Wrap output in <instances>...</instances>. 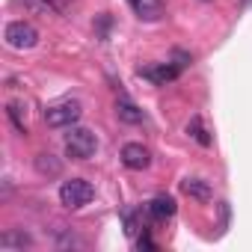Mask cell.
<instances>
[{
  "label": "cell",
  "mask_w": 252,
  "mask_h": 252,
  "mask_svg": "<svg viewBox=\"0 0 252 252\" xmlns=\"http://www.w3.org/2000/svg\"><path fill=\"white\" fill-rule=\"evenodd\" d=\"M122 163L134 172H143L152 166V152L143 143H128V146H122Z\"/></svg>",
  "instance_id": "5"
},
{
  "label": "cell",
  "mask_w": 252,
  "mask_h": 252,
  "mask_svg": "<svg viewBox=\"0 0 252 252\" xmlns=\"http://www.w3.org/2000/svg\"><path fill=\"white\" fill-rule=\"evenodd\" d=\"M172 63H175L178 68H187V65L193 63V57H190V54H184V51H172Z\"/></svg>",
  "instance_id": "17"
},
{
  "label": "cell",
  "mask_w": 252,
  "mask_h": 252,
  "mask_svg": "<svg viewBox=\"0 0 252 252\" xmlns=\"http://www.w3.org/2000/svg\"><path fill=\"white\" fill-rule=\"evenodd\" d=\"M92 196H95V190H92V184H89L86 178H68V181H63V187H60V202H63L65 208H71V211L89 205Z\"/></svg>",
  "instance_id": "2"
},
{
  "label": "cell",
  "mask_w": 252,
  "mask_h": 252,
  "mask_svg": "<svg viewBox=\"0 0 252 252\" xmlns=\"http://www.w3.org/2000/svg\"><path fill=\"white\" fill-rule=\"evenodd\" d=\"M18 3L27 6V9H33V12H42V15H60L63 12L57 0H18Z\"/></svg>",
  "instance_id": "13"
},
{
  "label": "cell",
  "mask_w": 252,
  "mask_h": 252,
  "mask_svg": "<svg viewBox=\"0 0 252 252\" xmlns=\"http://www.w3.org/2000/svg\"><path fill=\"white\" fill-rule=\"evenodd\" d=\"M98 152V140L89 128H68L65 134V155L71 160H89Z\"/></svg>",
  "instance_id": "1"
},
{
  "label": "cell",
  "mask_w": 252,
  "mask_h": 252,
  "mask_svg": "<svg viewBox=\"0 0 252 252\" xmlns=\"http://www.w3.org/2000/svg\"><path fill=\"white\" fill-rule=\"evenodd\" d=\"M149 214H152V220H169V217H175V199L166 196V193L155 196L149 202Z\"/></svg>",
  "instance_id": "7"
},
{
  "label": "cell",
  "mask_w": 252,
  "mask_h": 252,
  "mask_svg": "<svg viewBox=\"0 0 252 252\" xmlns=\"http://www.w3.org/2000/svg\"><path fill=\"white\" fill-rule=\"evenodd\" d=\"M178 74H181V68H178L175 63H160V65L140 68V77H146V80H152V83H158V86H166V83L178 80Z\"/></svg>",
  "instance_id": "6"
},
{
  "label": "cell",
  "mask_w": 252,
  "mask_h": 252,
  "mask_svg": "<svg viewBox=\"0 0 252 252\" xmlns=\"http://www.w3.org/2000/svg\"><path fill=\"white\" fill-rule=\"evenodd\" d=\"M80 113H83L80 101H60V104H51L45 110V125L48 128H71L80 119Z\"/></svg>",
  "instance_id": "3"
},
{
  "label": "cell",
  "mask_w": 252,
  "mask_h": 252,
  "mask_svg": "<svg viewBox=\"0 0 252 252\" xmlns=\"http://www.w3.org/2000/svg\"><path fill=\"white\" fill-rule=\"evenodd\" d=\"M134 3V9H137V15L143 18V21H160L163 18V3L160 0H131Z\"/></svg>",
  "instance_id": "9"
},
{
  "label": "cell",
  "mask_w": 252,
  "mask_h": 252,
  "mask_svg": "<svg viewBox=\"0 0 252 252\" xmlns=\"http://www.w3.org/2000/svg\"><path fill=\"white\" fill-rule=\"evenodd\" d=\"M181 190L190 196V199H196V202H211V184L208 181H202V178H184L181 181Z\"/></svg>",
  "instance_id": "8"
},
{
  "label": "cell",
  "mask_w": 252,
  "mask_h": 252,
  "mask_svg": "<svg viewBox=\"0 0 252 252\" xmlns=\"http://www.w3.org/2000/svg\"><path fill=\"white\" fill-rule=\"evenodd\" d=\"M36 169H39L42 175L54 178V175H60V172H63V163H60L54 155H39V158H36Z\"/></svg>",
  "instance_id": "14"
},
{
  "label": "cell",
  "mask_w": 252,
  "mask_h": 252,
  "mask_svg": "<svg viewBox=\"0 0 252 252\" xmlns=\"http://www.w3.org/2000/svg\"><path fill=\"white\" fill-rule=\"evenodd\" d=\"M187 134L199 143V146H211V134H208V128H205V122H202V116L196 113V116H190V125H187Z\"/></svg>",
  "instance_id": "12"
},
{
  "label": "cell",
  "mask_w": 252,
  "mask_h": 252,
  "mask_svg": "<svg viewBox=\"0 0 252 252\" xmlns=\"http://www.w3.org/2000/svg\"><path fill=\"white\" fill-rule=\"evenodd\" d=\"M137 249H140V252H143V249H158V243L152 240V234H149V231H143V234L137 237Z\"/></svg>",
  "instance_id": "18"
},
{
  "label": "cell",
  "mask_w": 252,
  "mask_h": 252,
  "mask_svg": "<svg viewBox=\"0 0 252 252\" xmlns=\"http://www.w3.org/2000/svg\"><path fill=\"white\" fill-rule=\"evenodd\" d=\"M0 246L3 249H27V246H33V237L24 231H3L0 234Z\"/></svg>",
  "instance_id": "11"
},
{
  "label": "cell",
  "mask_w": 252,
  "mask_h": 252,
  "mask_svg": "<svg viewBox=\"0 0 252 252\" xmlns=\"http://www.w3.org/2000/svg\"><path fill=\"white\" fill-rule=\"evenodd\" d=\"M243 3H249V0H243Z\"/></svg>",
  "instance_id": "19"
},
{
  "label": "cell",
  "mask_w": 252,
  "mask_h": 252,
  "mask_svg": "<svg viewBox=\"0 0 252 252\" xmlns=\"http://www.w3.org/2000/svg\"><path fill=\"white\" fill-rule=\"evenodd\" d=\"M122 217H125V234H128V237H137L140 228H143L140 220H137V214H134V211H125Z\"/></svg>",
  "instance_id": "15"
},
{
  "label": "cell",
  "mask_w": 252,
  "mask_h": 252,
  "mask_svg": "<svg viewBox=\"0 0 252 252\" xmlns=\"http://www.w3.org/2000/svg\"><path fill=\"white\" fill-rule=\"evenodd\" d=\"M3 39L12 51H30V48L39 45V30L27 21H12V24H6Z\"/></svg>",
  "instance_id": "4"
},
{
  "label": "cell",
  "mask_w": 252,
  "mask_h": 252,
  "mask_svg": "<svg viewBox=\"0 0 252 252\" xmlns=\"http://www.w3.org/2000/svg\"><path fill=\"white\" fill-rule=\"evenodd\" d=\"M6 113H9V119L15 122L18 134H27V125H24V116H21V104H9V107H6Z\"/></svg>",
  "instance_id": "16"
},
{
  "label": "cell",
  "mask_w": 252,
  "mask_h": 252,
  "mask_svg": "<svg viewBox=\"0 0 252 252\" xmlns=\"http://www.w3.org/2000/svg\"><path fill=\"white\" fill-rule=\"evenodd\" d=\"M116 116H119L122 122H128V125H140V122L146 119V113H143L134 101H128V98H119V101H116Z\"/></svg>",
  "instance_id": "10"
}]
</instances>
